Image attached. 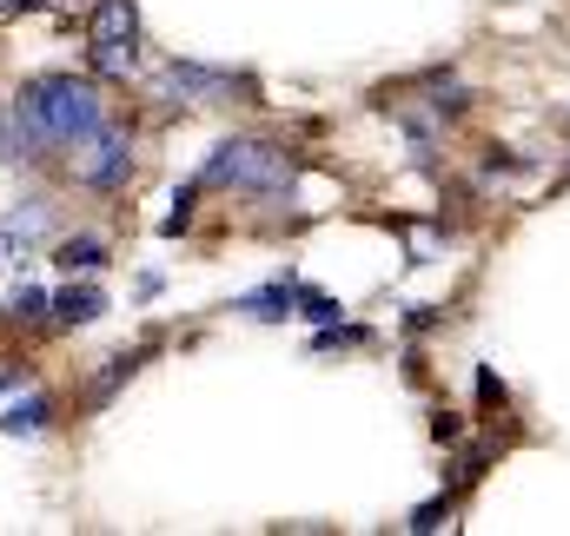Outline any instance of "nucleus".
Instances as JSON below:
<instances>
[{"label":"nucleus","instance_id":"nucleus-1","mask_svg":"<svg viewBox=\"0 0 570 536\" xmlns=\"http://www.w3.org/2000/svg\"><path fill=\"white\" fill-rule=\"evenodd\" d=\"M13 107L33 120V133L47 139V152L53 146H80L87 133L107 127V100H100V87L87 73H33L13 93Z\"/></svg>","mask_w":570,"mask_h":536},{"label":"nucleus","instance_id":"nucleus-2","mask_svg":"<svg viewBox=\"0 0 570 536\" xmlns=\"http://www.w3.org/2000/svg\"><path fill=\"white\" fill-rule=\"evenodd\" d=\"M298 179V159L279 139H219L199 166V186H239V192H259V199H279Z\"/></svg>","mask_w":570,"mask_h":536},{"label":"nucleus","instance_id":"nucleus-3","mask_svg":"<svg viewBox=\"0 0 570 536\" xmlns=\"http://www.w3.org/2000/svg\"><path fill=\"white\" fill-rule=\"evenodd\" d=\"M87 53H94L100 80L140 73V7L134 0H94V13H87Z\"/></svg>","mask_w":570,"mask_h":536},{"label":"nucleus","instance_id":"nucleus-4","mask_svg":"<svg viewBox=\"0 0 570 536\" xmlns=\"http://www.w3.org/2000/svg\"><path fill=\"white\" fill-rule=\"evenodd\" d=\"M153 93L166 107H226L233 93H253L239 73H219V67H199V60H166L153 73Z\"/></svg>","mask_w":570,"mask_h":536},{"label":"nucleus","instance_id":"nucleus-5","mask_svg":"<svg viewBox=\"0 0 570 536\" xmlns=\"http://www.w3.org/2000/svg\"><path fill=\"white\" fill-rule=\"evenodd\" d=\"M127 172H134V127H100V133H87L73 146V179L87 186V192H120L127 186Z\"/></svg>","mask_w":570,"mask_h":536},{"label":"nucleus","instance_id":"nucleus-6","mask_svg":"<svg viewBox=\"0 0 570 536\" xmlns=\"http://www.w3.org/2000/svg\"><path fill=\"white\" fill-rule=\"evenodd\" d=\"M53 232V199H20V212H7L0 219V266H7V252L20 246H33V239H47Z\"/></svg>","mask_w":570,"mask_h":536},{"label":"nucleus","instance_id":"nucleus-7","mask_svg":"<svg viewBox=\"0 0 570 536\" xmlns=\"http://www.w3.org/2000/svg\"><path fill=\"white\" fill-rule=\"evenodd\" d=\"M0 159H7V166H33V159H47V139L33 133V120H27L13 100L0 107Z\"/></svg>","mask_w":570,"mask_h":536},{"label":"nucleus","instance_id":"nucleus-8","mask_svg":"<svg viewBox=\"0 0 570 536\" xmlns=\"http://www.w3.org/2000/svg\"><path fill=\"white\" fill-rule=\"evenodd\" d=\"M100 311H107V291H100V285H60V291H53V325H67V331L94 325Z\"/></svg>","mask_w":570,"mask_h":536},{"label":"nucleus","instance_id":"nucleus-9","mask_svg":"<svg viewBox=\"0 0 570 536\" xmlns=\"http://www.w3.org/2000/svg\"><path fill=\"white\" fill-rule=\"evenodd\" d=\"M146 358H153V345H134V351H114V358H107V371H100V378L87 385V410H107V404H114V391H120V385H127V378L140 371Z\"/></svg>","mask_w":570,"mask_h":536},{"label":"nucleus","instance_id":"nucleus-10","mask_svg":"<svg viewBox=\"0 0 570 536\" xmlns=\"http://www.w3.org/2000/svg\"><path fill=\"white\" fill-rule=\"evenodd\" d=\"M47 424H53V398H47V391L13 398V404H7V417H0V430H7V437H40Z\"/></svg>","mask_w":570,"mask_h":536},{"label":"nucleus","instance_id":"nucleus-11","mask_svg":"<svg viewBox=\"0 0 570 536\" xmlns=\"http://www.w3.org/2000/svg\"><path fill=\"white\" fill-rule=\"evenodd\" d=\"M292 305H298V285H292V278H273L266 291H246V298H239V311H246V318H266V325H273V318H292Z\"/></svg>","mask_w":570,"mask_h":536},{"label":"nucleus","instance_id":"nucleus-12","mask_svg":"<svg viewBox=\"0 0 570 536\" xmlns=\"http://www.w3.org/2000/svg\"><path fill=\"white\" fill-rule=\"evenodd\" d=\"M53 266H60V271H80V278H87V271L107 266V239H94V232H80V239H60V246H53Z\"/></svg>","mask_w":570,"mask_h":536},{"label":"nucleus","instance_id":"nucleus-13","mask_svg":"<svg viewBox=\"0 0 570 536\" xmlns=\"http://www.w3.org/2000/svg\"><path fill=\"white\" fill-rule=\"evenodd\" d=\"M47 311H53V291H40V285H20V291H13V311H7V318H20V325H40Z\"/></svg>","mask_w":570,"mask_h":536},{"label":"nucleus","instance_id":"nucleus-14","mask_svg":"<svg viewBox=\"0 0 570 536\" xmlns=\"http://www.w3.org/2000/svg\"><path fill=\"white\" fill-rule=\"evenodd\" d=\"M451 510H458V490H444V497H438V504H425V510H412V524H405V530H444V517H451Z\"/></svg>","mask_w":570,"mask_h":536},{"label":"nucleus","instance_id":"nucleus-15","mask_svg":"<svg viewBox=\"0 0 570 536\" xmlns=\"http://www.w3.org/2000/svg\"><path fill=\"white\" fill-rule=\"evenodd\" d=\"M298 305H305V318H312V325H338V311H345V305H338V298H325V291H298Z\"/></svg>","mask_w":570,"mask_h":536},{"label":"nucleus","instance_id":"nucleus-16","mask_svg":"<svg viewBox=\"0 0 570 536\" xmlns=\"http://www.w3.org/2000/svg\"><path fill=\"white\" fill-rule=\"evenodd\" d=\"M27 7H40V0H0V20H7V13H27Z\"/></svg>","mask_w":570,"mask_h":536}]
</instances>
